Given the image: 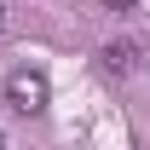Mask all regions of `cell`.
<instances>
[{
    "label": "cell",
    "instance_id": "4",
    "mask_svg": "<svg viewBox=\"0 0 150 150\" xmlns=\"http://www.w3.org/2000/svg\"><path fill=\"white\" fill-rule=\"evenodd\" d=\"M6 23H12V6H6V0H0V35H6Z\"/></svg>",
    "mask_w": 150,
    "mask_h": 150
},
{
    "label": "cell",
    "instance_id": "1",
    "mask_svg": "<svg viewBox=\"0 0 150 150\" xmlns=\"http://www.w3.org/2000/svg\"><path fill=\"white\" fill-rule=\"evenodd\" d=\"M46 98H52V87H46V75H40V69L23 64V69L6 75V104H12L18 115H40V110H46Z\"/></svg>",
    "mask_w": 150,
    "mask_h": 150
},
{
    "label": "cell",
    "instance_id": "2",
    "mask_svg": "<svg viewBox=\"0 0 150 150\" xmlns=\"http://www.w3.org/2000/svg\"><path fill=\"white\" fill-rule=\"evenodd\" d=\"M104 69L127 81V75L139 69V46H133V40H110V46H104Z\"/></svg>",
    "mask_w": 150,
    "mask_h": 150
},
{
    "label": "cell",
    "instance_id": "3",
    "mask_svg": "<svg viewBox=\"0 0 150 150\" xmlns=\"http://www.w3.org/2000/svg\"><path fill=\"white\" fill-rule=\"evenodd\" d=\"M104 12H133V0H98Z\"/></svg>",
    "mask_w": 150,
    "mask_h": 150
}]
</instances>
